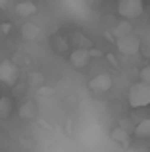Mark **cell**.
I'll list each match as a JSON object with an SVG mask.
<instances>
[{
    "label": "cell",
    "instance_id": "7c38bea8",
    "mask_svg": "<svg viewBox=\"0 0 150 152\" xmlns=\"http://www.w3.org/2000/svg\"><path fill=\"white\" fill-rule=\"evenodd\" d=\"M139 75H141L139 81H143V83H146V85H150V64H148V66H144L143 69H141Z\"/></svg>",
    "mask_w": 150,
    "mask_h": 152
},
{
    "label": "cell",
    "instance_id": "ba28073f",
    "mask_svg": "<svg viewBox=\"0 0 150 152\" xmlns=\"http://www.w3.org/2000/svg\"><path fill=\"white\" fill-rule=\"evenodd\" d=\"M15 12H17V15H21V18H29V15L37 14V6L31 2H19L17 6H15Z\"/></svg>",
    "mask_w": 150,
    "mask_h": 152
},
{
    "label": "cell",
    "instance_id": "5b68a950",
    "mask_svg": "<svg viewBox=\"0 0 150 152\" xmlns=\"http://www.w3.org/2000/svg\"><path fill=\"white\" fill-rule=\"evenodd\" d=\"M117 48H119L121 54L133 56V54H137V52H139V48H141V41H139V37H135L133 33L123 35V37L117 39Z\"/></svg>",
    "mask_w": 150,
    "mask_h": 152
},
{
    "label": "cell",
    "instance_id": "3957f363",
    "mask_svg": "<svg viewBox=\"0 0 150 152\" xmlns=\"http://www.w3.org/2000/svg\"><path fill=\"white\" fill-rule=\"evenodd\" d=\"M17 75H19V69L12 60H2L0 62V81L4 85H15L17 81Z\"/></svg>",
    "mask_w": 150,
    "mask_h": 152
},
{
    "label": "cell",
    "instance_id": "7a4b0ae2",
    "mask_svg": "<svg viewBox=\"0 0 150 152\" xmlns=\"http://www.w3.org/2000/svg\"><path fill=\"white\" fill-rule=\"evenodd\" d=\"M117 12L125 19H137L144 12L143 0H117Z\"/></svg>",
    "mask_w": 150,
    "mask_h": 152
},
{
    "label": "cell",
    "instance_id": "30bf717a",
    "mask_svg": "<svg viewBox=\"0 0 150 152\" xmlns=\"http://www.w3.org/2000/svg\"><path fill=\"white\" fill-rule=\"evenodd\" d=\"M39 35H41V31H39V27L35 25V23H25V25H23V39L35 41Z\"/></svg>",
    "mask_w": 150,
    "mask_h": 152
},
{
    "label": "cell",
    "instance_id": "9c48e42d",
    "mask_svg": "<svg viewBox=\"0 0 150 152\" xmlns=\"http://www.w3.org/2000/svg\"><path fill=\"white\" fill-rule=\"evenodd\" d=\"M135 135L139 139H150V118L137 123L135 125Z\"/></svg>",
    "mask_w": 150,
    "mask_h": 152
},
{
    "label": "cell",
    "instance_id": "8fae6325",
    "mask_svg": "<svg viewBox=\"0 0 150 152\" xmlns=\"http://www.w3.org/2000/svg\"><path fill=\"white\" fill-rule=\"evenodd\" d=\"M114 33H116V37H117V39L123 37V35H129V33H131V25H129V19H125V21L117 23V27L114 29Z\"/></svg>",
    "mask_w": 150,
    "mask_h": 152
},
{
    "label": "cell",
    "instance_id": "6da1fadb",
    "mask_svg": "<svg viewBox=\"0 0 150 152\" xmlns=\"http://www.w3.org/2000/svg\"><path fill=\"white\" fill-rule=\"evenodd\" d=\"M129 104L133 108H146L150 104V85L137 81L129 89Z\"/></svg>",
    "mask_w": 150,
    "mask_h": 152
},
{
    "label": "cell",
    "instance_id": "277c9868",
    "mask_svg": "<svg viewBox=\"0 0 150 152\" xmlns=\"http://www.w3.org/2000/svg\"><path fill=\"white\" fill-rule=\"evenodd\" d=\"M89 89H90V93L96 94V96L106 94L112 89V77H110V73H98L96 77H92L90 83H89Z\"/></svg>",
    "mask_w": 150,
    "mask_h": 152
},
{
    "label": "cell",
    "instance_id": "8992f818",
    "mask_svg": "<svg viewBox=\"0 0 150 152\" xmlns=\"http://www.w3.org/2000/svg\"><path fill=\"white\" fill-rule=\"evenodd\" d=\"M90 56H92V52H90V50H87V48H77V50L71 52V56H69V64H71L73 67H77V69H83V67L89 66Z\"/></svg>",
    "mask_w": 150,
    "mask_h": 152
},
{
    "label": "cell",
    "instance_id": "4fadbf2b",
    "mask_svg": "<svg viewBox=\"0 0 150 152\" xmlns=\"http://www.w3.org/2000/svg\"><path fill=\"white\" fill-rule=\"evenodd\" d=\"M8 2H10V0H0V10H2V8H6V6H8Z\"/></svg>",
    "mask_w": 150,
    "mask_h": 152
},
{
    "label": "cell",
    "instance_id": "52a82bcc",
    "mask_svg": "<svg viewBox=\"0 0 150 152\" xmlns=\"http://www.w3.org/2000/svg\"><path fill=\"white\" fill-rule=\"evenodd\" d=\"M14 112V100L10 96H0V119H6Z\"/></svg>",
    "mask_w": 150,
    "mask_h": 152
}]
</instances>
